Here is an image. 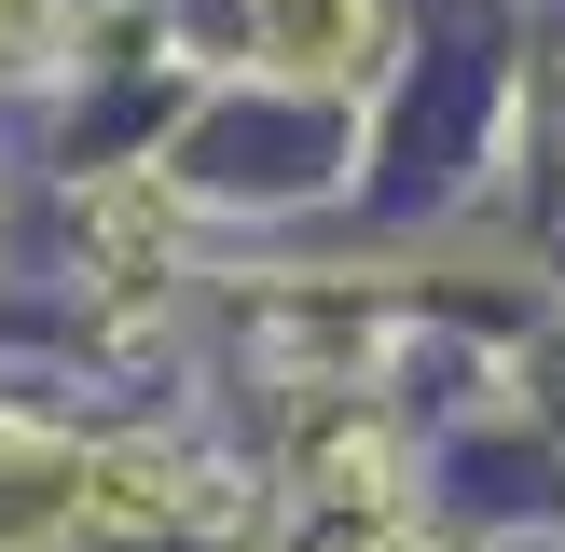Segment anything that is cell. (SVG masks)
Here are the masks:
<instances>
[{"label": "cell", "instance_id": "obj_1", "mask_svg": "<svg viewBox=\"0 0 565 552\" xmlns=\"http://www.w3.org/2000/svg\"><path fill=\"white\" fill-rule=\"evenodd\" d=\"M359 42H373V0H263V55L303 70V83L359 70Z\"/></svg>", "mask_w": 565, "mask_h": 552}, {"label": "cell", "instance_id": "obj_2", "mask_svg": "<svg viewBox=\"0 0 565 552\" xmlns=\"http://www.w3.org/2000/svg\"><path fill=\"white\" fill-rule=\"evenodd\" d=\"M42 28H55V0H0V70H14V55H42Z\"/></svg>", "mask_w": 565, "mask_h": 552}, {"label": "cell", "instance_id": "obj_3", "mask_svg": "<svg viewBox=\"0 0 565 552\" xmlns=\"http://www.w3.org/2000/svg\"><path fill=\"white\" fill-rule=\"evenodd\" d=\"M318 552H386V539H373V524H331V539H318Z\"/></svg>", "mask_w": 565, "mask_h": 552}]
</instances>
